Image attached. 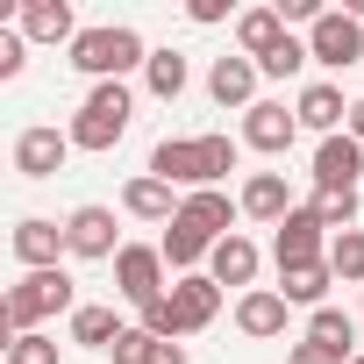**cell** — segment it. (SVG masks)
<instances>
[{
	"label": "cell",
	"instance_id": "13",
	"mask_svg": "<svg viewBox=\"0 0 364 364\" xmlns=\"http://www.w3.org/2000/svg\"><path fill=\"white\" fill-rule=\"evenodd\" d=\"M257 79H264V72H257V58H243V50H229V58L208 65V93H215L222 107H243V114L257 107Z\"/></svg>",
	"mask_w": 364,
	"mask_h": 364
},
{
	"label": "cell",
	"instance_id": "23",
	"mask_svg": "<svg viewBox=\"0 0 364 364\" xmlns=\"http://www.w3.org/2000/svg\"><path fill=\"white\" fill-rule=\"evenodd\" d=\"M157 250H164V264H171L178 279H186V272H200V257H215V243H208L186 215H178V222H164V243H157Z\"/></svg>",
	"mask_w": 364,
	"mask_h": 364
},
{
	"label": "cell",
	"instance_id": "11",
	"mask_svg": "<svg viewBox=\"0 0 364 364\" xmlns=\"http://www.w3.org/2000/svg\"><path fill=\"white\" fill-rule=\"evenodd\" d=\"M65 157H72V129H22L15 136V171L22 178H58L65 171Z\"/></svg>",
	"mask_w": 364,
	"mask_h": 364
},
{
	"label": "cell",
	"instance_id": "35",
	"mask_svg": "<svg viewBox=\"0 0 364 364\" xmlns=\"http://www.w3.org/2000/svg\"><path fill=\"white\" fill-rule=\"evenodd\" d=\"M186 15H193V22L208 29V22H222V15H229V0H193V8H186Z\"/></svg>",
	"mask_w": 364,
	"mask_h": 364
},
{
	"label": "cell",
	"instance_id": "33",
	"mask_svg": "<svg viewBox=\"0 0 364 364\" xmlns=\"http://www.w3.org/2000/svg\"><path fill=\"white\" fill-rule=\"evenodd\" d=\"M22 50H29V36H22V29H0V79H22V65H29Z\"/></svg>",
	"mask_w": 364,
	"mask_h": 364
},
{
	"label": "cell",
	"instance_id": "37",
	"mask_svg": "<svg viewBox=\"0 0 364 364\" xmlns=\"http://www.w3.org/2000/svg\"><path fill=\"white\" fill-rule=\"evenodd\" d=\"M343 129H350V136L364 143V100H350V122H343Z\"/></svg>",
	"mask_w": 364,
	"mask_h": 364
},
{
	"label": "cell",
	"instance_id": "21",
	"mask_svg": "<svg viewBox=\"0 0 364 364\" xmlns=\"http://www.w3.org/2000/svg\"><path fill=\"white\" fill-rule=\"evenodd\" d=\"M293 114H300V129H314V136H343V122H350V100H343L336 86H307V93L293 100Z\"/></svg>",
	"mask_w": 364,
	"mask_h": 364
},
{
	"label": "cell",
	"instance_id": "2",
	"mask_svg": "<svg viewBox=\"0 0 364 364\" xmlns=\"http://www.w3.org/2000/svg\"><path fill=\"white\" fill-rule=\"evenodd\" d=\"M0 314H8V343L15 336H36L50 314H79L72 307V272L58 264V272H22L15 286H8V300H0Z\"/></svg>",
	"mask_w": 364,
	"mask_h": 364
},
{
	"label": "cell",
	"instance_id": "22",
	"mask_svg": "<svg viewBox=\"0 0 364 364\" xmlns=\"http://www.w3.org/2000/svg\"><path fill=\"white\" fill-rule=\"evenodd\" d=\"M122 208H129L136 222H178V200H171V186H164V178H150V171H136L129 186H122Z\"/></svg>",
	"mask_w": 364,
	"mask_h": 364
},
{
	"label": "cell",
	"instance_id": "25",
	"mask_svg": "<svg viewBox=\"0 0 364 364\" xmlns=\"http://www.w3.org/2000/svg\"><path fill=\"white\" fill-rule=\"evenodd\" d=\"M307 343H321L328 357L350 364V357H357V350H350V343H357V314H343V307H314V314H307Z\"/></svg>",
	"mask_w": 364,
	"mask_h": 364
},
{
	"label": "cell",
	"instance_id": "3",
	"mask_svg": "<svg viewBox=\"0 0 364 364\" xmlns=\"http://www.w3.org/2000/svg\"><path fill=\"white\" fill-rule=\"evenodd\" d=\"M72 65H79L93 86H107V79H129V72H143V65H150V43H143L129 22H100V29H79V43H72Z\"/></svg>",
	"mask_w": 364,
	"mask_h": 364
},
{
	"label": "cell",
	"instance_id": "18",
	"mask_svg": "<svg viewBox=\"0 0 364 364\" xmlns=\"http://www.w3.org/2000/svg\"><path fill=\"white\" fill-rule=\"evenodd\" d=\"M286 314H293V307H286V293H264V286L236 300V328H243L250 343H272V336H286Z\"/></svg>",
	"mask_w": 364,
	"mask_h": 364
},
{
	"label": "cell",
	"instance_id": "8",
	"mask_svg": "<svg viewBox=\"0 0 364 364\" xmlns=\"http://www.w3.org/2000/svg\"><path fill=\"white\" fill-rule=\"evenodd\" d=\"M65 236H72V257H86V264H114L129 250L114 236V208H72L65 215Z\"/></svg>",
	"mask_w": 364,
	"mask_h": 364
},
{
	"label": "cell",
	"instance_id": "14",
	"mask_svg": "<svg viewBox=\"0 0 364 364\" xmlns=\"http://www.w3.org/2000/svg\"><path fill=\"white\" fill-rule=\"evenodd\" d=\"M236 208H243L250 222H272V229H279L300 200H293V186H286V171H250V178H243V193H236Z\"/></svg>",
	"mask_w": 364,
	"mask_h": 364
},
{
	"label": "cell",
	"instance_id": "20",
	"mask_svg": "<svg viewBox=\"0 0 364 364\" xmlns=\"http://www.w3.org/2000/svg\"><path fill=\"white\" fill-rule=\"evenodd\" d=\"M286 36H293V29L279 22V8H243V15H236V50H243V58H272Z\"/></svg>",
	"mask_w": 364,
	"mask_h": 364
},
{
	"label": "cell",
	"instance_id": "4",
	"mask_svg": "<svg viewBox=\"0 0 364 364\" xmlns=\"http://www.w3.org/2000/svg\"><path fill=\"white\" fill-rule=\"evenodd\" d=\"M129 122H136V93H129L122 79H107V86H93V93L79 100V114H72V150H114V143L129 136Z\"/></svg>",
	"mask_w": 364,
	"mask_h": 364
},
{
	"label": "cell",
	"instance_id": "19",
	"mask_svg": "<svg viewBox=\"0 0 364 364\" xmlns=\"http://www.w3.org/2000/svg\"><path fill=\"white\" fill-rule=\"evenodd\" d=\"M208 279H215V286H250V293H257V243H250V236H222L215 257H208Z\"/></svg>",
	"mask_w": 364,
	"mask_h": 364
},
{
	"label": "cell",
	"instance_id": "16",
	"mask_svg": "<svg viewBox=\"0 0 364 364\" xmlns=\"http://www.w3.org/2000/svg\"><path fill=\"white\" fill-rule=\"evenodd\" d=\"M15 29H22L29 43H79L72 0H22V8H15Z\"/></svg>",
	"mask_w": 364,
	"mask_h": 364
},
{
	"label": "cell",
	"instance_id": "32",
	"mask_svg": "<svg viewBox=\"0 0 364 364\" xmlns=\"http://www.w3.org/2000/svg\"><path fill=\"white\" fill-rule=\"evenodd\" d=\"M150 350H157V336H150V328H122V343H114L107 357H114V364H150Z\"/></svg>",
	"mask_w": 364,
	"mask_h": 364
},
{
	"label": "cell",
	"instance_id": "6",
	"mask_svg": "<svg viewBox=\"0 0 364 364\" xmlns=\"http://www.w3.org/2000/svg\"><path fill=\"white\" fill-rule=\"evenodd\" d=\"M8 243H15V264H22V272H58V257H72V236H65V222H50V215H22Z\"/></svg>",
	"mask_w": 364,
	"mask_h": 364
},
{
	"label": "cell",
	"instance_id": "27",
	"mask_svg": "<svg viewBox=\"0 0 364 364\" xmlns=\"http://www.w3.org/2000/svg\"><path fill=\"white\" fill-rule=\"evenodd\" d=\"M143 86H150L157 100H178V93H186V58H178V50H150Z\"/></svg>",
	"mask_w": 364,
	"mask_h": 364
},
{
	"label": "cell",
	"instance_id": "34",
	"mask_svg": "<svg viewBox=\"0 0 364 364\" xmlns=\"http://www.w3.org/2000/svg\"><path fill=\"white\" fill-rule=\"evenodd\" d=\"M286 364H343V357H328L321 343H293V357H286Z\"/></svg>",
	"mask_w": 364,
	"mask_h": 364
},
{
	"label": "cell",
	"instance_id": "7",
	"mask_svg": "<svg viewBox=\"0 0 364 364\" xmlns=\"http://www.w3.org/2000/svg\"><path fill=\"white\" fill-rule=\"evenodd\" d=\"M364 178V143L343 129V136H321L314 143V193H357Z\"/></svg>",
	"mask_w": 364,
	"mask_h": 364
},
{
	"label": "cell",
	"instance_id": "5",
	"mask_svg": "<svg viewBox=\"0 0 364 364\" xmlns=\"http://www.w3.org/2000/svg\"><path fill=\"white\" fill-rule=\"evenodd\" d=\"M307 58L328 65V72H350V65L364 58V22H357L350 8H328V15L307 29Z\"/></svg>",
	"mask_w": 364,
	"mask_h": 364
},
{
	"label": "cell",
	"instance_id": "1",
	"mask_svg": "<svg viewBox=\"0 0 364 364\" xmlns=\"http://www.w3.org/2000/svg\"><path fill=\"white\" fill-rule=\"evenodd\" d=\"M236 157H243V143H229V136H164L150 150V178L208 193V186H222V178L236 171Z\"/></svg>",
	"mask_w": 364,
	"mask_h": 364
},
{
	"label": "cell",
	"instance_id": "9",
	"mask_svg": "<svg viewBox=\"0 0 364 364\" xmlns=\"http://www.w3.org/2000/svg\"><path fill=\"white\" fill-rule=\"evenodd\" d=\"M272 257H279V272H286V264H328V229L314 222V208H307V200H300V208L279 222Z\"/></svg>",
	"mask_w": 364,
	"mask_h": 364
},
{
	"label": "cell",
	"instance_id": "31",
	"mask_svg": "<svg viewBox=\"0 0 364 364\" xmlns=\"http://www.w3.org/2000/svg\"><path fill=\"white\" fill-rule=\"evenodd\" d=\"M8 364H58V343L36 328V336H15L8 343Z\"/></svg>",
	"mask_w": 364,
	"mask_h": 364
},
{
	"label": "cell",
	"instance_id": "38",
	"mask_svg": "<svg viewBox=\"0 0 364 364\" xmlns=\"http://www.w3.org/2000/svg\"><path fill=\"white\" fill-rule=\"evenodd\" d=\"M350 364H364V357H350Z\"/></svg>",
	"mask_w": 364,
	"mask_h": 364
},
{
	"label": "cell",
	"instance_id": "10",
	"mask_svg": "<svg viewBox=\"0 0 364 364\" xmlns=\"http://www.w3.org/2000/svg\"><path fill=\"white\" fill-rule=\"evenodd\" d=\"M114 293H122V300H136V307L164 300V293H171V286H164V250H150V243H129V250L114 257Z\"/></svg>",
	"mask_w": 364,
	"mask_h": 364
},
{
	"label": "cell",
	"instance_id": "28",
	"mask_svg": "<svg viewBox=\"0 0 364 364\" xmlns=\"http://www.w3.org/2000/svg\"><path fill=\"white\" fill-rule=\"evenodd\" d=\"M328 272H336L343 286H364V229H343V236H328Z\"/></svg>",
	"mask_w": 364,
	"mask_h": 364
},
{
	"label": "cell",
	"instance_id": "29",
	"mask_svg": "<svg viewBox=\"0 0 364 364\" xmlns=\"http://www.w3.org/2000/svg\"><path fill=\"white\" fill-rule=\"evenodd\" d=\"M307 208H314V222H321V229H336V236H343V229H357V193H314Z\"/></svg>",
	"mask_w": 364,
	"mask_h": 364
},
{
	"label": "cell",
	"instance_id": "24",
	"mask_svg": "<svg viewBox=\"0 0 364 364\" xmlns=\"http://www.w3.org/2000/svg\"><path fill=\"white\" fill-rule=\"evenodd\" d=\"M328 286H336V272H328V264H286V272H279L286 307H328Z\"/></svg>",
	"mask_w": 364,
	"mask_h": 364
},
{
	"label": "cell",
	"instance_id": "17",
	"mask_svg": "<svg viewBox=\"0 0 364 364\" xmlns=\"http://www.w3.org/2000/svg\"><path fill=\"white\" fill-rule=\"evenodd\" d=\"M178 215H186L208 243H222V236H236V215H243V208H236L222 186H208V193H186V200H178Z\"/></svg>",
	"mask_w": 364,
	"mask_h": 364
},
{
	"label": "cell",
	"instance_id": "26",
	"mask_svg": "<svg viewBox=\"0 0 364 364\" xmlns=\"http://www.w3.org/2000/svg\"><path fill=\"white\" fill-rule=\"evenodd\" d=\"M122 328H129V321H122L114 307H79V314H72V343H86V350H114Z\"/></svg>",
	"mask_w": 364,
	"mask_h": 364
},
{
	"label": "cell",
	"instance_id": "15",
	"mask_svg": "<svg viewBox=\"0 0 364 364\" xmlns=\"http://www.w3.org/2000/svg\"><path fill=\"white\" fill-rule=\"evenodd\" d=\"M171 314H178V336H193V328H208L215 314H222V286L208 279V272H186L171 286Z\"/></svg>",
	"mask_w": 364,
	"mask_h": 364
},
{
	"label": "cell",
	"instance_id": "12",
	"mask_svg": "<svg viewBox=\"0 0 364 364\" xmlns=\"http://www.w3.org/2000/svg\"><path fill=\"white\" fill-rule=\"evenodd\" d=\"M293 136H300V114H293L286 100H257V107L243 114V143H250V150H264V157H286V150H293Z\"/></svg>",
	"mask_w": 364,
	"mask_h": 364
},
{
	"label": "cell",
	"instance_id": "30",
	"mask_svg": "<svg viewBox=\"0 0 364 364\" xmlns=\"http://www.w3.org/2000/svg\"><path fill=\"white\" fill-rule=\"evenodd\" d=\"M300 65H314V58H307V43H300V36H286V43H279V50H272V58H257V72H264V79H293V72H300Z\"/></svg>",
	"mask_w": 364,
	"mask_h": 364
},
{
	"label": "cell",
	"instance_id": "36",
	"mask_svg": "<svg viewBox=\"0 0 364 364\" xmlns=\"http://www.w3.org/2000/svg\"><path fill=\"white\" fill-rule=\"evenodd\" d=\"M150 364H186V343H157V350H150Z\"/></svg>",
	"mask_w": 364,
	"mask_h": 364
}]
</instances>
